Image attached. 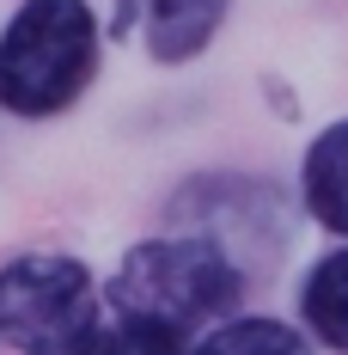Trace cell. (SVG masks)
Here are the masks:
<instances>
[{
    "label": "cell",
    "mask_w": 348,
    "mask_h": 355,
    "mask_svg": "<svg viewBox=\"0 0 348 355\" xmlns=\"http://www.w3.org/2000/svg\"><path fill=\"white\" fill-rule=\"evenodd\" d=\"M73 355H183V337L165 331V324H147V319H122L110 313L86 331V343Z\"/></svg>",
    "instance_id": "cell-8"
},
{
    "label": "cell",
    "mask_w": 348,
    "mask_h": 355,
    "mask_svg": "<svg viewBox=\"0 0 348 355\" xmlns=\"http://www.w3.org/2000/svg\"><path fill=\"white\" fill-rule=\"evenodd\" d=\"M98 324V282L68 251H31L0 263V349L73 355Z\"/></svg>",
    "instance_id": "cell-3"
},
{
    "label": "cell",
    "mask_w": 348,
    "mask_h": 355,
    "mask_svg": "<svg viewBox=\"0 0 348 355\" xmlns=\"http://www.w3.org/2000/svg\"><path fill=\"white\" fill-rule=\"evenodd\" d=\"M300 319L318 343H330L336 355H348V245L324 251L312 270H306V288H300Z\"/></svg>",
    "instance_id": "cell-6"
},
{
    "label": "cell",
    "mask_w": 348,
    "mask_h": 355,
    "mask_svg": "<svg viewBox=\"0 0 348 355\" xmlns=\"http://www.w3.org/2000/svg\"><path fill=\"white\" fill-rule=\"evenodd\" d=\"M104 68V31L92 0H19L0 25V110L49 123L86 98Z\"/></svg>",
    "instance_id": "cell-1"
},
{
    "label": "cell",
    "mask_w": 348,
    "mask_h": 355,
    "mask_svg": "<svg viewBox=\"0 0 348 355\" xmlns=\"http://www.w3.org/2000/svg\"><path fill=\"white\" fill-rule=\"evenodd\" d=\"M300 202L312 209L324 233L348 239V116L312 135L306 159H300Z\"/></svg>",
    "instance_id": "cell-5"
},
{
    "label": "cell",
    "mask_w": 348,
    "mask_h": 355,
    "mask_svg": "<svg viewBox=\"0 0 348 355\" xmlns=\"http://www.w3.org/2000/svg\"><path fill=\"white\" fill-rule=\"evenodd\" d=\"M239 263L214 239H140L110 276V313L122 319L165 324L177 337H190L196 324H214L239 300Z\"/></svg>",
    "instance_id": "cell-2"
},
{
    "label": "cell",
    "mask_w": 348,
    "mask_h": 355,
    "mask_svg": "<svg viewBox=\"0 0 348 355\" xmlns=\"http://www.w3.org/2000/svg\"><path fill=\"white\" fill-rule=\"evenodd\" d=\"M190 355H312V349L281 319H226V324H214Z\"/></svg>",
    "instance_id": "cell-7"
},
{
    "label": "cell",
    "mask_w": 348,
    "mask_h": 355,
    "mask_svg": "<svg viewBox=\"0 0 348 355\" xmlns=\"http://www.w3.org/2000/svg\"><path fill=\"white\" fill-rule=\"evenodd\" d=\"M232 0H116L122 31L140 43V55H153L159 68H183L208 49L226 25Z\"/></svg>",
    "instance_id": "cell-4"
}]
</instances>
